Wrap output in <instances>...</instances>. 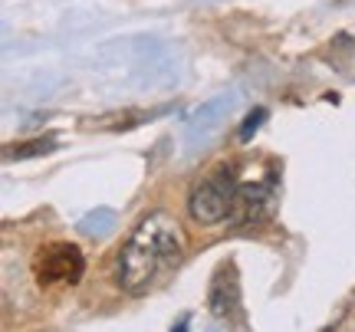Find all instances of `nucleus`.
I'll return each instance as SVG.
<instances>
[{
	"instance_id": "nucleus-7",
	"label": "nucleus",
	"mask_w": 355,
	"mask_h": 332,
	"mask_svg": "<svg viewBox=\"0 0 355 332\" xmlns=\"http://www.w3.org/2000/svg\"><path fill=\"white\" fill-rule=\"evenodd\" d=\"M171 332H188V316H184V320L178 322V329H171Z\"/></svg>"
},
{
	"instance_id": "nucleus-3",
	"label": "nucleus",
	"mask_w": 355,
	"mask_h": 332,
	"mask_svg": "<svg viewBox=\"0 0 355 332\" xmlns=\"http://www.w3.org/2000/svg\"><path fill=\"white\" fill-rule=\"evenodd\" d=\"M33 273L40 286H56V283L76 286L86 273V256L76 243H46L33 260Z\"/></svg>"
},
{
	"instance_id": "nucleus-2",
	"label": "nucleus",
	"mask_w": 355,
	"mask_h": 332,
	"mask_svg": "<svg viewBox=\"0 0 355 332\" xmlns=\"http://www.w3.org/2000/svg\"><path fill=\"white\" fill-rule=\"evenodd\" d=\"M237 198H241V178L237 171L220 165L214 175L198 181L188 194V214L204 227H214L224 220H234L237 211Z\"/></svg>"
},
{
	"instance_id": "nucleus-6",
	"label": "nucleus",
	"mask_w": 355,
	"mask_h": 332,
	"mask_svg": "<svg viewBox=\"0 0 355 332\" xmlns=\"http://www.w3.org/2000/svg\"><path fill=\"white\" fill-rule=\"evenodd\" d=\"M263 119H266V109H254V112L247 115V119H243V125H241V132H237V135H241V141L254 139V132L263 125Z\"/></svg>"
},
{
	"instance_id": "nucleus-1",
	"label": "nucleus",
	"mask_w": 355,
	"mask_h": 332,
	"mask_svg": "<svg viewBox=\"0 0 355 332\" xmlns=\"http://www.w3.org/2000/svg\"><path fill=\"white\" fill-rule=\"evenodd\" d=\"M184 254V234L165 211H155L135 224L115 263V280L128 296H141L165 277Z\"/></svg>"
},
{
	"instance_id": "nucleus-4",
	"label": "nucleus",
	"mask_w": 355,
	"mask_h": 332,
	"mask_svg": "<svg viewBox=\"0 0 355 332\" xmlns=\"http://www.w3.org/2000/svg\"><path fill=\"white\" fill-rule=\"evenodd\" d=\"M211 313H214L217 320H230L237 309H241V286H237V273L234 267H220L217 270L214 283H211Z\"/></svg>"
},
{
	"instance_id": "nucleus-5",
	"label": "nucleus",
	"mask_w": 355,
	"mask_h": 332,
	"mask_svg": "<svg viewBox=\"0 0 355 332\" xmlns=\"http://www.w3.org/2000/svg\"><path fill=\"white\" fill-rule=\"evenodd\" d=\"M60 148V141L53 139V135H46V139H30L24 141V145H13V148H7V158H17V161H24V158H40V155H50Z\"/></svg>"
}]
</instances>
